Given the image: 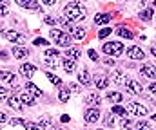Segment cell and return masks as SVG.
<instances>
[{"mask_svg":"<svg viewBox=\"0 0 156 130\" xmlns=\"http://www.w3.org/2000/svg\"><path fill=\"white\" fill-rule=\"evenodd\" d=\"M140 18H144L145 22H149V20L153 18V9H145V11H142V13H140Z\"/></svg>","mask_w":156,"mask_h":130,"instance_id":"32","label":"cell"},{"mask_svg":"<svg viewBox=\"0 0 156 130\" xmlns=\"http://www.w3.org/2000/svg\"><path fill=\"white\" fill-rule=\"evenodd\" d=\"M107 99H109V101H115V103H120L123 98H122L120 92H107Z\"/></svg>","mask_w":156,"mask_h":130,"instance_id":"27","label":"cell"},{"mask_svg":"<svg viewBox=\"0 0 156 130\" xmlns=\"http://www.w3.org/2000/svg\"><path fill=\"white\" fill-rule=\"evenodd\" d=\"M45 65H47V67H53V69H56V62H53V60H45Z\"/></svg>","mask_w":156,"mask_h":130,"instance_id":"45","label":"cell"},{"mask_svg":"<svg viewBox=\"0 0 156 130\" xmlns=\"http://www.w3.org/2000/svg\"><path fill=\"white\" fill-rule=\"evenodd\" d=\"M69 96H71L69 88H66V87H60V92H58V99H60L62 103H66V101L69 99Z\"/></svg>","mask_w":156,"mask_h":130,"instance_id":"23","label":"cell"},{"mask_svg":"<svg viewBox=\"0 0 156 130\" xmlns=\"http://www.w3.org/2000/svg\"><path fill=\"white\" fill-rule=\"evenodd\" d=\"M104 123H105L107 127H113V125H115V118H113V114H105V118H104Z\"/></svg>","mask_w":156,"mask_h":130,"instance_id":"35","label":"cell"},{"mask_svg":"<svg viewBox=\"0 0 156 130\" xmlns=\"http://www.w3.org/2000/svg\"><path fill=\"white\" fill-rule=\"evenodd\" d=\"M26 123H27V121H26V119H22V118H13V119L9 121V125H11V127H18V125L26 127Z\"/></svg>","mask_w":156,"mask_h":130,"instance_id":"31","label":"cell"},{"mask_svg":"<svg viewBox=\"0 0 156 130\" xmlns=\"http://www.w3.org/2000/svg\"><path fill=\"white\" fill-rule=\"evenodd\" d=\"M35 72H37V67H35V65H29V63L20 65V74H22L24 78H31Z\"/></svg>","mask_w":156,"mask_h":130,"instance_id":"11","label":"cell"},{"mask_svg":"<svg viewBox=\"0 0 156 130\" xmlns=\"http://www.w3.org/2000/svg\"><path fill=\"white\" fill-rule=\"evenodd\" d=\"M131 116H147V108L144 107V105H140V103H136V101H131V103H127V108H125Z\"/></svg>","mask_w":156,"mask_h":130,"instance_id":"4","label":"cell"},{"mask_svg":"<svg viewBox=\"0 0 156 130\" xmlns=\"http://www.w3.org/2000/svg\"><path fill=\"white\" fill-rule=\"evenodd\" d=\"M58 56H60L58 49H47L45 51V58H58Z\"/></svg>","mask_w":156,"mask_h":130,"instance_id":"33","label":"cell"},{"mask_svg":"<svg viewBox=\"0 0 156 130\" xmlns=\"http://www.w3.org/2000/svg\"><path fill=\"white\" fill-rule=\"evenodd\" d=\"M35 45H38V47H45V45H47V40H44V38H37V40H35Z\"/></svg>","mask_w":156,"mask_h":130,"instance_id":"41","label":"cell"},{"mask_svg":"<svg viewBox=\"0 0 156 130\" xmlns=\"http://www.w3.org/2000/svg\"><path fill=\"white\" fill-rule=\"evenodd\" d=\"M127 90L131 92V94H142V90H144V87L140 85L138 82H134V80H127Z\"/></svg>","mask_w":156,"mask_h":130,"instance_id":"13","label":"cell"},{"mask_svg":"<svg viewBox=\"0 0 156 130\" xmlns=\"http://www.w3.org/2000/svg\"><path fill=\"white\" fill-rule=\"evenodd\" d=\"M4 38L9 40V42H13V43H24V40H26L24 35H20V33H16L13 29H5L4 31Z\"/></svg>","mask_w":156,"mask_h":130,"instance_id":"5","label":"cell"},{"mask_svg":"<svg viewBox=\"0 0 156 130\" xmlns=\"http://www.w3.org/2000/svg\"><path fill=\"white\" fill-rule=\"evenodd\" d=\"M111 114H118V116H127V110L123 108V107H120V105H115L113 108H111Z\"/></svg>","mask_w":156,"mask_h":130,"instance_id":"29","label":"cell"},{"mask_svg":"<svg viewBox=\"0 0 156 130\" xmlns=\"http://www.w3.org/2000/svg\"><path fill=\"white\" fill-rule=\"evenodd\" d=\"M18 5L26 7V9H38V0H16Z\"/></svg>","mask_w":156,"mask_h":130,"instance_id":"16","label":"cell"},{"mask_svg":"<svg viewBox=\"0 0 156 130\" xmlns=\"http://www.w3.org/2000/svg\"><path fill=\"white\" fill-rule=\"evenodd\" d=\"M113 82L116 83V85H125L127 83V76H125V72L123 71H113Z\"/></svg>","mask_w":156,"mask_h":130,"instance_id":"12","label":"cell"},{"mask_svg":"<svg viewBox=\"0 0 156 130\" xmlns=\"http://www.w3.org/2000/svg\"><path fill=\"white\" fill-rule=\"evenodd\" d=\"M0 4H4V5H7V4H9V0H0Z\"/></svg>","mask_w":156,"mask_h":130,"instance_id":"49","label":"cell"},{"mask_svg":"<svg viewBox=\"0 0 156 130\" xmlns=\"http://www.w3.org/2000/svg\"><path fill=\"white\" fill-rule=\"evenodd\" d=\"M149 90H151V92H156V83H151V85H149Z\"/></svg>","mask_w":156,"mask_h":130,"instance_id":"48","label":"cell"},{"mask_svg":"<svg viewBox=\"0 0 156 130\" xmlns=\"http://www.w3.org/2000/svg\"><path fill=\"white\" fill-rule=\"evenodd\" d=\"M35 99H37V98H35V96H31L27 90H24V92L20 94V101H22V105H29V107H33V105L37 103Z\"/></svg>","mask_w":156,"mask_h":130,"instance_id":"14","label":"cell"},{"mask_svg":"<svg viewBox=\"0 0 156 130\" xmlns=\"http://www.w3.org/2000/svg\"><path fill=\"white\" fill-rule=\"evenodd\" d=\"M45 24L55 25V24H56V18H53V16H45Z\"/></svg>","mask_w":156,"mask_h":130,"instance_id":"42","label":"cell"},{"mask_svg":"<svg viewBox=\"0 0 156 130\" xmlns=\"http://www.w3.org/2000/svg\"><path fill=\"white\" fill-rule=\"evenodd\" d=\"M127 56H129L131 60H144V58H145V52H144L140 47L133 45V47H129V49H127Z\"/></svg>","mask_w":156,"mask_h":130,"instance_id":"6","label":"cell"},{"mask_svg":"<svg viewBox=\"0 0 156 130\" xmlns=\"http://www.w3.org/2000/svg\"><path fill=\"white\" fill-rule=\"evenodd\" d=\"M94 87L96 88H107L109 87V78L105 74H96L94 76Z\"/></svg>","mask_w":156,"mask_h":130,"instance_id":"10","label":"cell"},{"mask_svg":"<svg viewBox=\"0 0 156 130\" xmlns=\"http://www.w3.org/2000/svg\"><path fill=\"white\" fill-rule=\"evenodd\" d=\"M26 90H27V92H29L31 96H35V98L42 96V90H40V88H38L37 85H35V83H31V82H29V83L26 85Z\"/></svg>","mask_w":156,"mask_h":130,"instance_id":"22","label":"cell"},{"mask_svg":"<svg viewBox=\"0 0 156 130\" xmlns=\"http://www.w3.org/2000/svg\"><path fill=\"white\" fill-rule=\"evenodd\" d=\"M87 54H89V58H91L93 62H96V60H98V54H96V51H94V49H89V52H87Z\"/></svg>","mask_w":156,"mask_h":130,"instance_id":"40","label":"cell"},{"mask_svg":"<svg viewBox=\"0 0 156 130\" xmlns=\"http://www.w3.org/2000/svg\"><path fill=\"white\" fill-rule=\"evenodd\" d=\"M7 105L13 108V110H16V112H20L22 108H24V105H22V101H20V98H16V96H11L9 99H7Z\"/></svg>","mask_w":156,"mask_h":130,"instance_id":"15","label":"cell"},{"mask_svg":"<svg viewBox=\"0 0 156 130\" xmlns=\"http://www.w3.org/2000/svg\"><path fill=\"white\" fill-rule=\"evenodd\" d=\"M98 130H102V128H98Z\"/></svg>","mask_w":156,"mask_h":130,"instance_id":"51","label":"cell"},{"mask_svg":"<svg viewBox=\"0 0 156 130\" xmlns=\"http://www.w3.org/2000/svg\"><path fill=\"white\" fill-rule=\"evenodd\" d=\"M78 80L83 83V87H89L91 85V78H89V71L87 69H83V71H80L78 72Z\"/></svg>","mask_w":156,"mask_h":130,"instance_id":"17","label":"cell"},{"mask_svg":"<svg viewBox=\"0 0 156 130\" xmlns=\"http://www.w3.org/2000/svg\"><path fill=\"white\" fill-rule=\"evenodd\" d=\"M136 130H151V125H149L147 121H144V119H140V121L136 123Z\"/></svg>","mask_w":156,"mask_h":130,"instance_id":"34","label":"cell"},{"mask_svg":"<svg viewBox=\"0 0 156 130\" xmlns=\"http://www.w3.org/2000/svg\"><path fill=\"white\" fill-rule=\"evenodd\" d=\"M73 36H75L76 40H83V36H85V29H83V27H73Z\"/></svg>","mask_w":156,"mask_h":130,"instance_id":"25","label":"cell"},{"mask_svg":"<svg viewBox=\"0 0 156 130\" xmlns=\"http://www.w3.org/2000/svg\"><path fill=\"white\" fill-rule=\"evenodd\" d=\"M45 76H47V80H49V82H51L53 85H58V87L62 85V80H60L58 76H55L53 72H45Z\"/></svg>","mask_w":156,"mask_h":130,"instance_id":"28","label":"cell"},{"mask_svg":"<svg viewBox=\"0 0 156 130\" xmlns=\"http://www.w3.org/2000/svg\"><path fill=\"white\" fill-rule=\"evenodd\" d=\"M129 125H131V119H129V118H123V119H122V127H123V128H129Z\"/></svg>","mask_w":156,"mask_h":130,"instance_id":"43","label":"cell"},{"mask_svg":"<svg viewBox=\"0 0 156 130\" xmlns=\"http://www.w3.org/2000/svg\"><path fill=\"white\" fill-rule=\"evenodd\" d=\"M49 36L55 40V43H58L60 47H71V42H73V36L69 33H64L60 29H51L49 31Z\"/></svg>","mask_w":156,"mask_h":130,"instance_id":"2","label":"cell"},{"mask_svg":"<svg viewBox=\"0 0 156 130\" xmlns=\"http://www.w3.org/2000/svg\"><path fill=\"white\" fill-rule=\"evenodd\" d=\"M66 58H69V60H75V62H76L78 58H80V51H78L76 47H67V51H66Z\"/></svg>","mask_w":156,"mask_h":130,"instance_id":"21","label":"cell"},{"mask_svg":"<svg viewBox=\"0 0 156 130\" xmlns=\"http://www.w3.org/2000/svg\"><path fill=\"white\" fill-rule=\"evenodd\" d=\"M24 128H27V130H45L42 125H37V123H26Z\"/></svg>","mask_w":156,"mask_h":130,"instance_id":"36","label":"cell"},{"mask_svg":"<svg viewBox=\"0 0 156 130\" xmlns=\"http://www.w3.org/2000/svg\"><path fill=\"white\" fill-rule=\"evenodd\" d=\"M5 121H7V116L4 112H0V123H5Z\"/></svg>","mask_w":156,"mask_h":130,"instance_id":"46","label":"cell"},{"mask_svg":"<svg viewBox=\"0 0 156 130\" xmlns=\"http://www.w3.org/2000/svg\"><path fill=\"white\" fill-rule=\"evenodd\" d=\"M56 24H60L64 29H69V31H73V22H71V20H67L66 16H64V18H58V20H56Z\"/></svg>","mask_w":156,"mask_h":130,"instance_id":"24","label":"cell"},{"mask_svg":"<svg viewBox=\"0 0 156 130\" xmlns=\"http://www.w3.org/2000/svg\"><path fill=\"white\" fill-rule=\"evenodd\" d=\"M98 118H100V110H98V108H89V110L83 114V119H85L87 123H96Z\"/></svg>","mask_w":156,"mask_h":130,"instance_id":"7","label":"cell"},{"mask_svg":"<svg viewBox=\"0 0 156 130\" xmlns=\"http://www.w3.org/2000/svg\"><path fill=\"white\" fill-rule=\"evenodd\" d=\"M42 2H44L45 5H55V4H56V0H42Z\"/></svg>","mask_w":156,"mask_h":130,"instance_id":"47","label":"cell"},{"mask_svg":"<svg viewBox=\"0 0 156 130\" xmlns=\"http://www.w3.org/2000/svg\"><path fill=\"white\" fill-rule=\"evenodd\" d=\"M5 15H7V5L0 4V16H5Z\"/></svg>","mask_w":156,"mask_h":130,"instance_id":"44","label":"cell"},{"mask_svg":"<svg viewBox=\"0 0 156 130\" xmlns=\"http://www.w3.org/2000/svg\"><path fill=\"white\" fill-rule=\"evenodd\" d=\"M0 78L5 80V82H15V74L9 72V71H0Z\"/></svg>","mask_w":156,"mask_h":130,"instance_id":"30","label":"cell"},{"mask_svg":"<svg viewBox=\"0 0 156 130\" xmlns=\"http://www.w3.org/2000/svg\"><path fill=\"white\" fill-rule=\"evenodd\" d=\"M111 18H113V15L102 13V15H96V16H94V24H96V25H98V24H107V22H111Z\"/></svg>","mask_w":156,"mask_h":130,"instance_id":"20","label":"cell"},{"mask_svg":"<svg viewBox=\"0 0 156 130\" xmlns=\"http://www.w3.org/2000/svg\"><path fill=\"white\" fill-rule=\"evenodd\" d=\"M140 72H144V76H147V78H151V80L156 78V69L153 67V65H144Z\"/></svg>","mask_w":156,"mask_h":130,"instance_id":"18","label":"cell"},{"mask_svg":"<svg viewBox=\"0 0 156 130\" xmlns=\"http://www.w3.org/2000/svg\"><path fill=\"white\" fill-rule=\"evenodd\" d=\"M62 65H64V69H66V72H75V69H76V62L75 60H69V58H66L64 62H62Z\"/></svg>","mask_w":156,"mask_h":130,"instance_id":"19","label":"cell"},{"mask_svg":"<svg viewBox=\"0 0 156 130\" xmlns=\"http://www.w3.org/2000/svg\"><path fill=\"white\" fill-rule=\"evenodd\" d=\"M53 130H64V128L62 127H56V128H53Z\"/></svg>","mask_w":156,"mask_h":130,"instance_id":"50","label":"cell"},{"mask_svg":"<svg viewBox=\"0 0 156 130\" xmlns=\"http://www.w3.org/2000/svg\"><path fill=\"white\" fill-rule=\"evenodd\" d=\"M83 103L94 108V107H100L102 99H100V96H98V94H87V96H85V99H83Z\"/></svg>","mask_w":156,"mask_h":130,"instance_id":"9","label":"cell"},{"mask_svg":"<svg viewBox=\"0 0 156 130\" xmlns=\"http://www.w3.org/2000/svg\"><path fill=\"white\" fill-rule=\"evenodd\" d=\"M116 35H120L122 38H133V31H129V29H125V27H118Z\"/></svg>","mask_w":156,"mask_h":130,"instance_id":"26","label":"cell"},{"mask_svg":"<svg viewBox=\"0 0 156 130\" xmlns=\"http://www.w3.org/2000/svg\"><path fill=\"white\" fill-rule=\"evenodd\" d=\"M64 16L71 22H78V20H83L85 18V9L82 7L80 2H69L66 7H64Z\"/></svg>","mask_w":156,"mask_h":130,"instance_id":"1","label":"cell"},{"mask_svg":"<svg viewBox=\"0 0 156 130\" xmlns=\"http://www.w3.org/2000/svg\"><path fill=\"white\" fill-rule=\"evenodd\" d=\"M102 49H104L105 54H113L115 58L123 54V43L122 42H107V43H104Z\"/></svg>","mask_w":156,"mask_h":130,"instance_id":"3","label":"cell"},{"mask_svg":"<svg viewBox=\"0 0 156 130\" xmlns=\"http://www.w3.org/2000/svg\"><path fill=\"white\" fill-rule=\"evenodd\" d=\"M7 96H9V90L5 87H0V101L2 99H7Z\"/></svg>","mask_w":156,"mask_h":130,"instance_id":"38","label":"cell"},{"mask_svg":"<svg viewBox=\"0 0 156 130\" xmlns=\"http://www.w3.org/2000/svg\"><path fill=\"white\" fill-rule=\"evenodd\" d=\"M113 33V29H109V27H105V29H102V31H98V38H105V36H109Z\"/></svg>","mask_w":156,"mask_h":130,"instance_id":"37","label":"cell"},{"mask_svg":"<svg viewBox=\"0 0 156 130\" xmlns=\"http://www.w3.org/2000/svg\"><path fill=\"white\" fill-rule=\"evenodd\" d=\"M11 52H13V56L18 58V60H24V58L29 56V51H27L26 47H20V45H15V47L11 49Z\"/></svg>","mask_w":156,"mask_h":130,"instance_id":"8","label":"cell"},{"mask_svg":"<svg viewBox=\"0 0 156 130\" xmlns=\"http://www.w3.org/2000/svg\"><path fill=\"white\" fill-rule=\"evenodd\" d=\"M69 92L78 94V92H82V88H80V85H76V83H71V85H69Z\"/></svg>","mask_w":156,"mask_h":130,"instance_id":"39","label":"cell"}]
</instances>
